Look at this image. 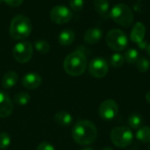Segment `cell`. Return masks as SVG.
I'll return each mask as SVG.
<instances>
[{"instance_id": "obj_35", "label": "cell", "mask_w": 150, "mask_h": 150, "mask_svg": "<svg viewBox=\"0 0 150 150\" xmlns=\"http://www.w3.org/2000/svg\"><path fill=\"white\" fill-rule=\"evenodd\" d=\"M149 150H150V143H149Z\"/></svg>"}, {"instance_id": "obj_36", "label": "cell", "mask_w": 150, "mask_h": 150, "mask_svg": "<svg viewBox=\"0 0 150 150\" xmlns=\"http://www.w3.org/2000/svg\"><path fill=\"white\" fill-rule=\"evenodd\" d=\"M2 2H4V1H3V0H0V4H1Z\"/></svg>"}, {"instance_id": "obj_13", "label": "cell", "mask_w": 150, "mask_h": 150, "mask_svg": "<svg viewBox=\"0 0 150 150\" xmlns=\"http://www.w3.org/2000/svg\"><path fill=\"white\" fill-rule=\"evenodd\" d=\"M145 33H146V26L142 22H137L134 24L131 30L130 33V40L134 43H140L141 41L144 40L145 38Z\"/></svg>"}, {"instance_id": "obj_10", "label": "cell", "mask_w": 150, "mask_h": 150, "mask_svg": "<svg viewBox=\"0 0 150 150\" xmlns=\"http://www.w3.org/2000/svg\"><path fill=\"white\" fill-rule=\"evenodd\" d=\"M109 70L107 62L100 57L94 58L89 64V72L95 78L105 77Z\"/></svg>"}, {"instance_id": "obj_16", "label": "cell", "mask_w": 150, "mask_h": 150, "mask_svg": "<svg viewBox=\"0 0 150 150\" xmlns=\"http://www.w3.org/2000/svg\"><path fill=\"white\" fill-rule=\"evenodd\" d=\"M18 80V76L15 71H8L2 78V86L4 89H11L17 83Z\"/></svg>"}, {"instance_id": "obj_8", "label": "cell", "mask_w": 150, "mask_h": 150, "mask_svg": "<svg viewBox=\"0 0 150 150\" xmlns=\"http://www.w3.org/2000/svg\"><path fill=\"white\" fill-rule=\"evenodd\" d=\"M50 18L55 24L63 25L70 21L72 18V12L65 5H55L50 11Z\"/></svg>"}, {"instance_id": "obj_3", "label": "cell", "mask_w": 150, "mask_h": 150, "mask_svg": "<svg viewBox=\"0 0 150 150\" xmlns=\"http://www.w3.org/2000/svg\"><path fill=\"white\" fill-rule=\"evenodd\" d=\"M33 25L30 19L21 14L16 15L10 25V34L17 40H25L32 33Z\"/></svg>"}, {"instance_id": "obj_23", "label": "cell", "mask_w": 150, "mask_h": 150, "mask_svg": "<svg viewBox=\"0 0 150 150\" xmlns=\"http://www.w3.org/2000/svg\"><path fill=\"white\" fill-rule=\"evenodd\" d=\"M136 68L141 73H145L147 72L150 68V62L149 60L144 56L139 57L138 61L136 62Z\"/></svg>"}, {"instance_id": "obj_9", "label": "cell", "mask_w": 150, "mask_h": 150, "mask_svg": "<svg viewBox=\"0 0 150 150\" xmlns=\"http://www.w3.org/2000/svg\"><path fill=\"white\" fill-rule=\"evenodd\" d=\"M119 112V106L113 99H106L101 103L98 108L99 116L105 120H113Z\"/></svg>"}, {"instance_id": "obj_33", "label": "cell", "mask_w": 150, "mask_h": 150, "mask_svg": "<svg viewBox=\"0 0 150 150\" xmlns=\"http://www.w3.org/2000/svg\"><path fill=\"white\" fill-rule=\"evenodd\" d=\"M102 150H114L113 149H112V148H105V149H103Z\"/></svg>"}, {"instance_id": "obj_27", "label": "cell", "mask_w": 150, "mask_h": 150, "mask_svg": "<svg viewBox=\"0 0 150 150\" xmlns=\"http://www.w3.org/2000/svg\"><path fill=\"white\" fill-rule=\"evenodd\" d=\"M83 5H84V0H69V6L76 12L82 11Z\"/></svg>"}, {"instance_id": "obj_14", "label": "cell", "mask_w": 150, "mask_h": 150, "mask_svg": "<svg viewBox=\"0 0 150 150\" xmlns=\"http://www.w3.org/2000/svg\"><path fill=\"white\" fill-rule=\"evenodd\" d=\"M103 37V31L98 27H91L88 29L84 35L83 40L88 44H96L98 43Z\"/></svg>"}, {"instance_id": "obj_11", "label": "cell", "mask_w": 150, "mask_h": 150, "mask_svg": "<svg viewBox=\"0 0 150 150\" xmlns=\"http://www.w3.org/2000/svg\"><path fill=\"white\" fill-rule=\"evenodd\" d=\"M13 112V104L9 96L0 91V119L9 117Z\"/></svg>"}, {"instance_id": "obj_26", "label": "cell", "mask_w": 150, "mask_h": 150, "mask_svg": "<svg viewBox=\"0 0 150 150\" xmlns=\"http://www.w3.org/2000/svg\"><path fill=\"white\" fill-rule=\"evenodd\" d=\"M11 137L7 133L0 134V149H6L11 144Z\"/></svg>"}, {"instance_id": "obj_20", "label": "cell", "mask_w": 150, "mask_h": 150, "mask_svg": "<svg viewBox=\"0 0 150 150\" xmlns=\"http://www.w3.org/2000/svg\"><path fill=\"white\" fill-rule=\"evenodd\" d=\"M127 123H128V126L131 128L139 129L142 127V123H143V118L138 113H134V114H131L128 117Z\"/></svg>"}, {"instance_id": "obj_21", "label": "cell", "mask_w": 150, "mask_h": 150, "mask_svg": "<svg viewBox=\"0 0 150 150\" xmlns=\"http://www.w3.org/2000/svg\"><path fill=\"white\" fill-rule=\"evenodd\" d=\"M125 61H127V63L129 64H135L136 62L138 61L140 55H139V52L135 49V48H129L126 51L125 54Z\"/></svg>"}, {"instance_id": "obj_4", "label": "cell", "mask_w": 150, "mask_h": 150, "mask_svg": "<svg viewBox=\"0 0 150 150\" xmlns=\"http://www.w3.org/2000/svg\"><path fill=\"white\" fill-rule=\"evenodd\" d=\"M110 18L119 25L129 27L134 21V14L130 6L126 4H115L111 11Z\"/></svg>"}, {"instance_id": "obj_5", "label": "cell", "mask_w": 150, "mask_h": 150, "mask_svg": "<svg viewBox=\"0 0 150 150\" xmlns=\"http://www.w3.org/2000/svg\"><path fill=\"white\" fill-rule=\"evenodd\" d=\"M107 46L115 52H120L127 48L128 44V39L127 34L120 29L110 30L105 37Z\"/></svg>"}, {"instance_id": "obj_29", "label": "cell", "mask_w": 150, "mask_h": 150, "mask_svg": "<svg viewBox=\"0 0 150 150\" xmlns=\"http://www.w3.org/2000/svg\"><path fill=\"white\" fill-rule=\"evenodd\" d=\"M8 6L11 7H18L19 6L24 0H3Z\"/></svg>"}, {"instance_id": "obj_32", "label": "cell", "mask_w": 150, "mask_h": 150, "mask_svg": "<svg viewBox=\"0 0 150 150\" xmlns=\"http://www.w3.org/2000/svg\"><path fill=\"white\" fill-rule=\"evenodd\" d=\"M146 50H147V54H148V55L150 57V43L149 44V46H148V47H147V49H146Z\"/></svg>"}, {"instance_id": "obj_25", "label": "cell", "mask_w": 150, "mask_h": 150, "mask_svg": "<svg viewBox=\"0 0 150 150\" xmlns=\"http://www.w3.org/2000/svg\"><path fill=\"white\" fill-rule=\"evenodd\" d=\"M34 47L35 49L40 53V54H47L49 52L50 50V45L47 41L44 40H36L34 43Z\"/></svg>"}, {"instance_id": "obj_30", "label": "cell", "mask_w": 150, "mask_h": 150, "mask_svg": "<svg viewBox=\"0 0 150 150\" xmlns=\"http://www.w3.org/2000/svg\"><path fill=\"white\" fill-rule=\"evenodd\" d=\"M137 45H138L139 48H141V49H147V47L149 46V43L147 41H145V40H142L140 43H138Z\"/></svg>"}, {"instance_id": "obj_15", "label": "cell", "mask_w": 150, "mask_h": 150, "mask_svg": "<svg viewBox=\"0 0 150 150\" xmlns=\"http://www.w3.org/2000/svg\"><path fill=\"white\" fill-rule=\"evenodd\" d=\"M94 8L98 14L103 18H110V3L109 0H94Z\"/></svg>"}, {"instance_id": "obj_18", "label": "cell", "mask_w": 150, "mask_h": 150, "mask_svg": "<svg viewBox=\"0 0 150 150\" xmlns=\"http://www.w3.org/2000/svg\"><path fill=\"white\" fill-rule=\"evenodd\" d=\"M54 120L57 125L62 126V127L69 126L73 121L72 115L70 113H69L68 112H65V111H62V112L55 113Z\"/></svg>"}, {"instance_id": "obj_34", "label": "cell", "mask_w": 150, "mask_h": 150, "mask_svg": "<svg viewBox=\"0 0 150 150\" xmlns=\"http://www.w3.org/2000/svg\"><path fill=\"white\" fill-rule=\"evenodd\" d=\"M81 150H94L93 149H91V148H85V149H83Z\"/></svg>"}, {"instance_id": "obj_12", "label": "cell", "mask_w": 150, "mask_h": 150, "mask_svg": "<svg viewBox=\"0 0 150 150\" xmlns=\"http://www.w3.org/2000/svg\"><path fill=\"white\" fill-rule=\"evenodd\" d=\"M22 85L28 90H34L40 87L42 83L41 76L34 72H30L25 74L22 78Z\"/></svg>"}, {"instance_id": "obj_6", "label": "cell", "mask_w": 150, "mask_h": 150, "mask_svg": "<svg viewBox=\"0 0 150 150\" xmlns=\"http://www.w3.org/2000/svg\"><path fill=\"white\" fill-rule=\"evenodd\" d=\"M134 140V134L127 127H116L111 132V141L118 148L128 147Z\"/></svg>"}, {"instance_id": "obj_22", "label": "cell", "mask_w": 150, "mask_h": 150, "mask_svg": "<svg viewBox=\"0 0 150 150\" xmlns=\"http://www.w3.org/2000/svg\"><path fill=\"white\" fill-rule=\"evenodd\" d=\"M30 95L27 92L21 91L17 93L14 96V103L17 104L18 105H25L29 103L30 101Z\"/></svg>"}, {"instance_id": "obj_1", "label": "cell", "mask_w": 150, "mask_h": 150, "mask_svg": "<svg viewBox=\"0 0 150 150\" xmlns=\"http://www.w3.org/2000/svg\"><path fill=\"white\" fill-rule=\"evenodd\" d=\"M73 140L79 145H90L93 143L98 137V129L93 122L87 120L76 122L72 130Z\"/></svg>"}, {"instance_id": "obj_28", "label": "cell", "mask_w": 150, "mask_h": 150, "mask_svg": "<svg viewBox=\"0 0 150 150\" xmlns=\"http://www.w3.org/2000/svg\"><path fill=\"white\" fill-rule=\"evenodd\" d=\"M37 150H55V149L50 142H42L38 145Z\"/></svg>"}, {"instance_id": "obj_7", "label": "cell", "mask_w": 150, "mask_h": 150, "mask_svg": "<svg viewBox=\"0 0 150 150\" xmlns=\"http://www.w3.org/2000/svg\"><path fill=\"white\" fill-rule=\"evenodd\" d=\"M33 48L32 44L25 40L17 43L12 49L13 57L19 63L28 62L33 56Z\"/></svg>"}, {"instance_id": "obj_17", "label": "cell", "mask_w": 150, "mask_h": 150, "mask_svg": "<svg viewBox=\"0 0 150 150\" xmlns=\"http://www.w3.org/2000/svg\"><path fill=\"white\" fill-rule=\"evenodd\" d=\"M75 33L70 29H65L62 31L58 36V41L62 46H69L75 40Z\"/></svg>"}, {"instance_id": "obj_24", "label": "cell", "mask_w": 150, "mask_h": 150, "mask_svg": "<svg viewBox=\"0 0 150 150\" xmlns=\"http://www.w3.org/2000/svg\"><path fill=\"white\" fill-rule=\"evenodd\" d=\"M124 62H125V57L123 54L120 53H115L111 56L110 64L113 68H120L123 66Z\"/></svg>"}, {"instance_id": "obj_19", "label": "cell", "mask_w": 150, "mask_h": 150, "mask_svg": "<svg viewBox=\"0 0 150 150\" xmlns=\"http://www.w3.org/2000/svg\"><path fill=\"white\" fill-rule=\"evenodd\" d=\"M136 139L142 143L150 142V127L144 126L141 127L136 132Z\"/></svg>"}, {"instance_id": "obj_2", "label": "cell", "mask_w": 150, "mask_h": 150, "mask_svg": "<svg viewBox=\"0 0 150 150\" xmlns=\"http://www.w3.org/2000/svg\"><path fill=\"white\" fill-rule=\"evenodd\" d=\"M87 67V59L85 54L76 50L66 56L63 62L65 72L71 76H79L83 75Z\"/></svg>"}, {"instance_id": "obj_31", "label": "cell", "mask_w": 150, "mask_h": 150, "mask_svg": "<svg viewBox=\"0 0 150 150\" xmlns=\"http://www.w3.org/2000/svg\"><path fill=\"white\" fill-rule=\"evenodd\" d=\"M146 100L149 104H150V91L146 94Z\"/></svg>"}, {"instance_id": "obj_37", "label": "cell", "mask_w": 150, "mask_h": 150, "mask_svg": "<svg viewBox=\"0 0 150 150\" xmlns=\"http://www.w3.org/2000/svg\"><path fill=\"white\" fill-rule=\"evenodd\" d=\"M131 150H137V149H131Z\"/></svg>"}]
</instances>
